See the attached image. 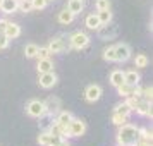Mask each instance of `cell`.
Here are the masks:
<instances>
[{"label": "cell", "instance_id": "6da1fadb", "mask_svg": "<svg viewBox=\"0 0 153 146\" xmlns=\"http://www.w3.org/2000/svg\"><path fill=\"white\" fill-rule=\"evenodd\" d=\"M139 139V129L132 124L119 125L117 132V145L119 146H136Z\"/></svg>", "mask_w": 153, "mask_h": 146}, {"label": "cell", "instance_id": "7a4b0ae2", "mask_svg": "<svg viewBox=\"0 0 153 146\" xmlns=\"http://www.w3.org/2000/svg\"><path fill=\"white\" fill-rule=\"evenodd\" d=\"M86 132V122L81 119H72L67 127H65V136L67 138H79Z\"/></svg>", "mask_w": 153, "mask_h": 146}, {"label": "cell", "instance_id": "3957f363", "mask_svg": "<svg viewBox=\"0 0 153 146\" xmlns=\"http://www.w3.org/2000/svg\"><path fill=\"white\" fill-rule=\"evenodd\" d=\"M69 43H71L72 48L83 50L90 45V36L86 35V33H83V31H76V33L69 38Z\"/></svg>", "mask_w": 153, "mask_h": 146}, {"label": "cell", "instance_id": "277c9868", "mask_svg": "<svg viewBox=\"0 0 153 146\" xmlns=\"http://www.w3.org/2000/svg\"><path fill=\"white\" fill-rule=\"evenodd\" d=\"M26 112H28V115H31V117L40 119L43 113H45V105H43V102H40V100H31V102L26 105Z\"/></svg>", "mask_w": 153, "mask_h": 146}, {"label": "cell", "instance_id": "5b68a950", "mask_svg": "<svg viewBox=\"0 0 153 146\" xmlns=\"http://www.w3.org/2000/svg\"><path fill=\"white\" fill-rule=\"evenodd\" d=\"M114 48H115V62H126L131 59V47L127 43H119Z\"/></svg>", "mask_w": 153, "mask_h": 146}, {"label": "cell", "instance_id": "8992f818", "mask_svg": "<svg viewBox=\"0 0 153 146\" xmlns=\"http://www.w3.org/2000/svg\"><path fill=\"white\" fill-rule=\"evenodd\" d=\"M38 84H40L42 88H45V90L53 88V86L57 84V74L53 72V70L43 72V74H40V77H38Z\"/></svg>", "mask_w": 153, "mask_h": 146}, {"label": "cell", "instance_id": "52a82bcc", "mask_svg": "<svg viewBox=\"0 0 153 146\" xmlns=\"http://www.w3.org/2000/svg\"><path fill=\"white\" fill-rule=\"evenodd\" d=\"M102 93H103V90H102L98 84H90V86L86 88V91H84V98H86L90 103H95V102H98V100L102 98Z\"/></svg>", "mask_w": 153, "mask_h": 146}, {"label": "cell", "instance_id": "ba28073f", "mask_svg": "<svg viewBox=\"0 0 153 146\" xmlns=\"http://www.w3.org/2000/svg\"><path fill=\"white\" fill-rule=\"evenodd\" d=\"M97 31L102 40H112V38L117 36V26H110V22L108 24H102Z\"/></svg>", "mask_w": 153, "mask_h": 146}, {"label": "cell", "instance_id": "9c48e42d", "mask_svg": "<svg viewBox=\"0 0 153 146\" xmlns=\"http://www.w3.org/2000/svg\"><path fill=\"white\" fill-rule=\"evenodd\" d=\"M43 105H45V113L57 115L60 112V100L57 96H50L47 102H43Z\"/></svg>", "mask_w": 153, "mask_h": 146}, {"label": "cell", "instance_id": "30bf717a", "mask_svg": "<svg viewBox=\"0 0 153 146\" xmlns=\"http://www.w3.org/2000/svg\"><path fill=\"white\" fill-rule=\"evenodd\" d=\"M59 141H60V138L53 136L50 131H45L38 136V145L40 146H55Z\"/></svg>", "mask_w": 153, "mask_h": 146}, {"label": "cell", "instance_id": "8fae6325", "mask_svg": "<svg viewBox=\"0 0 153 146\" xmlns=\"http://www.w3.org/2000/svg\"><path fill=\"white\" fill-rule=\"evenodd\" d=\"M17 2L19 0H0V10L4 14H14L17 12Z\"/></svg>", "mask_w": 153, "mask_h": 146}, {"label": "cell", "instance_id": "7c38bea8", "mask_svg": "<svg viewBox=\"0 0 153 146\" xmlns=\"http://www.w3.org/2000/svg\"><path fill=\"white\" fill-rule=\"evenodd\" d=\"M65 48H67V45H65V42H64L62 38H53V40H50V43H48L50 53H60V52H64Z\"/></svg>", "mask_w": 153, "mask_h": 146}, {"label": "cell", "instance_id": "4fadbf2b", "mask_svg": "<svg viewBox=\"0 0 153 146\" xmlns=\"http://www.w3.org/2000/svg\"><path fill=\"white\" fill-rule=\"evenodd\" d=\"M134 110H136V113H139V115H145V117H152V102H146V100H139Z\"/></svg>", "mask_w": 153, "mask_h": 146}, {"label": "cell", "instance_id": "5bb4252c", "mask_svg": "<svg viewBox=\"0 0 153 146\" xmlns=\"http://www.w3.org/2000/svg\"><path fill=\"white\" fill-rule=\"evenodd\" d=\"M4 35L7 36L9 40H14V38H17V36L21 35V26H19V24H16V22H7Z\"/></svg>", "mask_w": 153, "mask_h": 146}, {"label": "cell", "instance_id": "9a60e30c", "mask_svg": "<svg viewBox=\"0 0 153 146\" xmlns=\"http://www.w3.org/2000/svg\"><path fill=\"white\" fill-rule=\"evenodd\" d=\"M139 81H141V76H139L136 70H127V72H124V83L131 84V86H138Z\"/></svg>", "mask_w": 153, "mask_h": 146}, {"label": "cell", "instance_id": "2e32d148", "mask_svg": "<svg viewBox=\"0 0 153 146\" xmlns=\"http://www.w3.org/2000/svg\"><path fill=\"white\" fill-rule=\"evenodd\" d=\"M36 69L40 74L43 72H50V70H53V62L50 60V59H38V65H36Z\"/></svg>", "mask_w": 153, "mask_h": 146}, {"label": "cell", "instance_id": "e0dca14e", "mask_svg": "<svg viewBox=\"0 0 153 146\" xmlns=\"http://www.w3.org/2000/svg\"><path fill=\"white\" fill-rule=\"evenodd\" d=\"M84 24H86V28L91 29V31H97V29L102 26V22H100V19H98V16H97V14H90L88 17H86Z\"/></svg>", "mask_w": 153, "mask_h": 146}, {"label": "cell", "instance_id": "ac0fdd59", "mask_svg": "<svg viewBox=\"0 0 153 146\" xmlns=\"http://www.w3.org/2000/svg\"><path fill=\"white\" fill-rule=\"evenodd\" d=\"M72 119H74V117H72V113H71V112H59V113H57L55 122L59 125H62V127H67V124H69Z\"/></svg>", "mask_w": 153, "mask_h": 146}, {"label": "cell", "instance_id": "d6986e66", "mask_svg": "<svg viewBox=\"0 0 153 146\" xmlns=\"http://www.w3.org/2000/svg\"><path fill=\"white\" fill-rule=\"evenodd\" d=\"M122 83H124V72L122 70H114L110 74V84L114 88H119Z\"/></svg>", "mask_w": 153, "mask_h": 146}, {"label": "cell", "instance_id": "ffe728a7", "mask_svg": "<svg viewBox=\"0 0 153 146\" xmlns=\"http://www.w3.org/2000/svg\"><path fill=\"white\" fill-rule=\"evenodd\" d=\"M74 21V14L71 12V10H67V9H64L62 12H59V22L60 24H71V22Z\"/></svg>", "mask_w": 153, "mask_h": 146}, {"label": "cell", "instance_id": "44dd1931", "mask_svg": "<svg viewBox=\"0 0 153 146\" xmlns=\"http://www.w3.org/2000/svg\"><path fill=\"white\" fill-rule=\"evenodd\" d=\"M67 10H71L74 16L79 14V12H83V0H69Z\"/></svg>", "mask_w": 153, "mask_h": 146}, {"label": "cell", "instance_id": "7402d4cb", "mask_svg": "<svg viewBox=\"0 0 153 146\" xmlns=\"http://www.w3.org/2000/svg\"><path fill=\"white\" fill-rule=\"evenodd\" d=\"M117 91H119V95H120V96L127 98V96H131V95H132L134 86H131V84H127V83H122V84L117 88Z\"/></svg>", "mask_w": 153, "mask_h": 146}, {"label": "cell", "instance_id": "603a6c76", "mask_svg": "<svg viewBox=\"0 0 153 146\" xmlns=\"http://www.w3.org/2000/svg\"><path fill=\"white\" fill-rule=\"evenodd\" d=\"M97 16H98V19H100V22H102V24H108V22L112 21V12H110V9L98 10Z\"/></svg>", "mask_w": 153, "mask_h": 146}, {"label": "cell", "instance_id": "cb8c5ba5", "mask_svg": "<svg viewBox=\"0 0 153 146\" xmlns=\"http://www.w3.org/2000/svg\"><path fill=\"white\" fill-rule=\"evenodd\" d=\"M114 112H115V113H120V115H126V117H129V113L134 112V110H132L126 102H122V103H119L117 107H115V110H114Z\"/></svg>", "mask_w": 153, "mask_h": 146}, {"label": "cell", "instance_id": "d4e9b609", "mask_svg": "<svg viewBox=\"0 0 153 146\" xmlns=\"http://www.w3.org/2000/svg\"><path fill=\"white\" fill-rule=\"evenodd\" d=\"M148 57L145 55V53H138L136 55V59H134V65L136 67H139V69H145V67H148Z\"/></svg>", "mask_w": 153, "mask_h": 146}, {"label": "cell", "instance_id": "484cf974", "mask_svg": "<svg viewBox=\"0 0 153 146\" xmlns=\"http://www.w3.org/2000/svg\"><path fill=\"white\" fill-rule=\"evenodd\" d=\"M36 53H38V45H35V43H28V45L24 47V55L28 57V59H35Z\"/></svg>", "mask_w": 153, "mask_h": 146}, {"label": "cell", "instance_id": "4316f807", "mask_svg": "<svg viewBox=\"0 0 153 146\" xmlns=\"http://www.w3.org/2000/svg\"><path fill=\"white\" fill-rule=\"evenodd\" d=\"M17 10H21V12H31L33 10L31 0H19L17 2Z\"/></svg>", "mask_w": 153, "mask_h": 146}, {"label": "cell", "instance_id": "83f0119b", "mask_svg": "<svg viewBox=\"0 0 153 146\" xmlns=\"http://www.w3.org/2000/svg\"><path fill=\"white\" fill-rule=\"evenodd\" d=\"M103 59L107 62H115V48H114V47L105 48L103 50Z\"/></svg>", "mask_w": 153, "mask_h": 146}, {"label": "cell", "instance_id": "f1b7e54d", "mask_svg": "<svg viewBox=\"0 0 153 146\" xmlns=\"http://www.w3.org/2000/svg\"><path fill=\"white\" fill-rule=\"evenodd\" d=\"M139 139L153 141V132H152V129H148V127H145V129H139Z\"/></svg>", "mask_w": 153, "mask_h": 146}, {"label": "cell", "instance_id": "f546056e", "mask_svg": "<svg viewBox=\"0 0 153 146\" xmlns=\"http://www.w3.org/2000/svg\"><path fill=\"white\" fill-rule=\"evenodd\" d=\"M126 120H127V117L126 115H120V113H112V122L115 125H122V124H126Z\"/></svg>", "mask_w": 153, "mask_h": 146}, {"label": "cell", "instance_id": "4dcf8cb0", "mask_svg": "<svg viewBox=\"0 0 153 146\" xmlns=\"http://www.w3.org/2000/svg\"><path fill=\"white\" fill-rule=\"evenodd\" d=\"M152 93H153V88H152V86H148V88H141V100L152 102Z\"/></svg>", "mask_w": 153, "mask_h": 146}, {"label": "cell", "instance_id": "1f68e13d", "mask_svg": "<svg viewBox=\"0 0 153 146\" xmlns=\"http://www.w3.org/2000/svg\"><path fill=\"white\" fill-rule=\"evenodd\" d=\"M50 55H52V53H50L48 47H42V48L38 47V53H36L38 59H50Z\"/></svg>", "mask_w": 153, "mask_h": 146}, {"label": "cell", "instance_id": "d6a6232c", "mask_svg": "<svg viewBox=\"0 0 153 146\" xmlns=\"http://www.w3.org/2000/svg\"><path fill=\"white\" fill-rule=\"evenodd\" d=\"M97 10H103V9H110V0H97L95 2Z\"/></svg>", "mask_w": 153, "mask_h": 146}, {"label": "cell", "instance_id": "836d02e7", "mask_svg": "<svg viewBox=\"0 0 153 146\" xmlns=\"http://www.w3.org/2000/svg\"><path fill=\"white\" fill-rule=\"evenodd\" d=\"M31 4H33V9H36V10H42V9L47 7V0H31Z\"/></svg>", "mask_w": 153, "mask_h": 146}, {"label": "cell", "instance_id": "e575fe53", "mask_svg": "<svg viewBox=\"0 0 153 146\" xmlns=\"http://www.w3.org/2000/svg\"><path fill=\"white\" fill-rule=\"evenodd\" d=\"M7 47H9V38L4 33H0V50L7 48Z\"/></svg>", "mask_w": 153, "mask_h": 146}, {"label": "cell", "instance_id": "d590c367", "mask_svg": "<svg viewBox=\"0 0 153 146\" xmlns=\"http://www.w3.org/2000/svg\"><path fill=\"white\" fill-rule=\"evenodd\" d=\"M136 146H153V143L152 141H146V139H138Z\"/></svg>", "mask_w": 153, "mask_h": 146}, {"label": "cell", "instance_id": "8d00e7d4", "mask_svg": "<svg viewBox=\"0 0 153 146\" xmlns=\"http://www.w3.org/2000/svg\"><path fill=\"white\" fill-rule=\"evenodd\" d=\"M7 19H0V33H4L5 31V26H7Z\"/></svg>", "mask_w": 153, "mask_h": 146}, {"label": "cell", "instance_id": "74e56055", "mask_svg": "<svg viewBox=\"0 0 153 146\" xmlns=\"http://www.w3.org/2000/svg\"><path fill=\"white\" fill-rule=\"evenodd\" d=\"M55 146H71V145L67 143V139H60V141H59Z\"/></svg>", "mask_w": 153, "mask_h": 146}, {"label": "cell", "instance_id": "f35d334b", "mask_svg": "<svg viewBox=\"0 0 153 146\" xmlns=\"http://www.w3.org/2000/svg\"><path fill=\"white\" fill-rule=\"evenodd\" d=\"M47 2H53V0H47Z\"/></svg>", "mask_w": 153, "mask_h": 146}]
</instances>
